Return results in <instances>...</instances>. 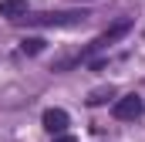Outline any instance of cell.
<instances>
[{"label": "cell", "instance_id": "cell-5", "mask_svg": "<svg viewBox=\"0 0 145 142\" xmlns=\"http://www.w3.org/2000/svg\"><path fill=\"white\" fill-rule=\"evenodd\" d=\"M24 14H27V0H0V17L20 20Z\"/></svg>", "mask_w": 145, "mask_h": 142}, {"label": "cell", "instance_id": "cell-2", "mask_svg": "<svg viewBox=\"0 0 145 142\" xmlns=\"http://www.w3.org/2000/svg\"><path fill=\"white\" fill-rule=\"evenodd\" d=\"M128 31H132V20H118V24H115V27H108V31H105L101 37H95V41H91V44H88V47H84V51H81L78 58H71V61H61V64H54V71H64V68H71V64H78V61H84V58H91L95 51H105L108 44H115L118 37H125Z\"/></svg>", "mask_w": 145, "mask_h": 142}, {"label": "cell", "instance_id": "cell-1", "mask_svg": "<svg viewBox=\"0 0 145 142\" xmlns=\"http://www.w3.org/2000/svg\"><path fill=\"white\" fill-rule=\"evenodd\" d=\"M88 14L84 10H47V14H24L20 20H14V24H20V27H64V24H81Z\"/></svg>", "mask_w": 145, "mask_h": 142}, {"label": "cell", "instance_id": "cell-3", "mask_svg": "<svg viewBox=\"0 0 145 142\" xmlns=\"http://www.w3.org/2000/svg\"><path fill=\"white\" fill-rule=\"evenodd\" d=\"M142 112H145V102L138 95H125V98L115 102V118H118V122H135Z\"/></svg>", "mask_w": 145, "mask_h": 142}, {"label": "cell", "instance_id": "cell-4", "mask_svg": "<svg viewBox=\"0 0 145 142\" xmlns=\"http://www.w3.org/2000/svg\"><path fill=\"white\" fill-rule=\"evenodd\" d=\"M40 122H44V129H47L51 135H64V129H68V122H71V118H68V112H64V108H47Z\"/></svg>", "mask_w": 145, "mask_h": 142}, {"label": "cell", "instance_id": "cell-8", "mask_svg": "<svg viewBox=\"0 0 145 142\" xmlns=\"http://www.w3.org/2000/svg\"><path fill=\"white\" fill-rule=\"evenodd\" d=\"M54 142H78L74 135H54Z\"/></svg>", "mask_w": 145, "mask_h": 142}, {"label": "cell", "instance_id": "cell-7", "mask_svg": "<svg viewBox=\"0 0 145 142\" xmlns=\"http://www.w3.org/2000/svg\"><path fill=\"white\" fill-rule=\"evenodd\" d=\"M105 98H111V88H101V91H95V95L88 98V105H101Z\"/></svg>", "mask_w": 145, "mask_h": 142}, {"label": "cell", "instance_id": "cell-6", "mask_svg": "<svg viewBox=\"0 0 145 142\" xmlns=\"http://www.w3.org/2000/svg\"><path fill=\"white\" fill-rule=\"evenodd\" d=\"M20 47H24V54H40V47H44V41H37V37H31V41H24Z\"/></svg>", "mask_w": 145, "mask_h": 142}]
</instances>
